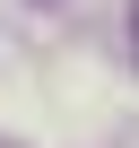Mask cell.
I'll list each match as a JSON object with an SVG mask.
<instances>
[{"label":"cell","mask_w":139,"mask_h":148,"mask_svg":"<svg viewBox=\"0 0 139 148\" xmlns=\"http://www.w3.org/2000/svg\"><path fill=\"white\" fill-rule=\"evenodd\" d=\"M130 52H139V9H130Z\"/></svg>","instance_id":"obj_1"},{"label":"cell","mask_w":139,"mask_h":148,"mask_svg":"<svg viewBox=\"0 0 139 148\" xmlns=\"http://www.w3.org/2000/svg\"><path fill=\"white\" fill-rule=\"evenodd\" d=\"M35 9H61V0H35Z\"/></svg>","instance_id":"obj_2"}]
</instances>
